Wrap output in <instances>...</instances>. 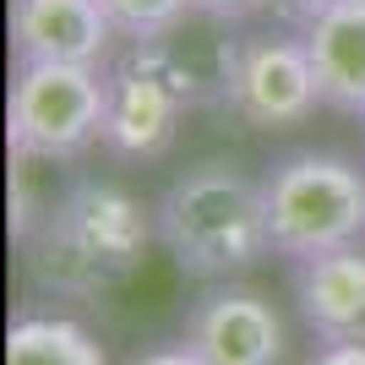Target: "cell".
Instances as JSON below:
<instances>
[{
  "mask_svg": "<svg viewBox=\"0 0 365 365\" xmlns=\"http://www.w3.org/2000/svg\"><path fill=\"white\" fill-rule=\"evenodd\" d=\"M158 240V218L131 191L109 180H76L49 202L28 240V273L38 289L66 300H93L142 267L148 245Z\"/></svg>",
  "mask_w": 365,
  "mask_h": 365,
  "instance_id": "obj_1",
  "label": "cell"
},
{
  "mask_svg": "<svg viewBox=\"0 0 365 365\" xmlns=\"http://www.w3.org/2000/svg\"><path fill=\"white\" fill-rule=\"evenodd\" d=\"M153 218H158V240L175 257V267L202 284H229L273 251L262 180L218 158L175 175L164 197L153 202Z\"/></svg>",
  "mask_w": 365,
  "mask_h": 365,
  "instance_id": "obj_2",
  "label": "cell"
},
{
  "mask_svg": "<svg viewBox=\"0 0 365 365\" xmlns=\"http://www.w3.org/2000/svg\"><path fill=\"white\" fill-rule=\"evenodd\" d=\"M273 251L289 262L365 240V169L338 153H289L262 175Z\"/></svg>",
  "mask_w": 365,
  "mask_h": 365,
  "instance_id": "obj_3",
  "label": "cell"
},
{
  "mask_svg": "<svg viewBox=\"0 0 365 365\" xmlns=\"http://www.w3.org/2000/svg\"><path fill=\"white\" fill-rule=\"evenodd\" d=\"M104 98L109 82L98 66H16L6 137L28 158H76L104 142Z\"/></svg>",
  "mask_w": 365,
  "mask_h": 365,
  "instance_id": "obj_4",
  "label": "cell"
},
{
  "mask_svg": "<svg viewBox=\"0 0 365 365\" xmlns=\"http://www.w3.org/2000/svg\"><path fill=\"white\" fill-rule=\"evenodd\" d=\"M224 104L257 131H289V125L311 120V109L322 104V88L305 38H284V33L240 38Z\"/></svg>",
  "mask_w": 365,
  "mask_h": 365,
  "instance_id": "obj_5",
  "label": "cell"
},
{
  "mask_svg": "<svg viewBox=\"0 0 365 365\" xmlns=\"http://www.w3.org/2000/svg\"><path fill=\"white\" fill-rule=\"evenodd\" d=\"M185 344L207 365H284V317L245 284H213L191 305Z\"/></svg>",
  "mask_w": 365,
  "mask_h": 365,
  "instance_id": "obj_6",
  "label": "cell"
},
{
  "mask_svg": "<svg viewBox=\"0 0 365 365\" xmlns=\"http://www.w3.org/2000/svg\"><path fill=\"white\" fill-rule=\"evenodd\" d=\"M115 38L104 0H11L16 66H104Z\"/></svg>",
  "mask_w": 365,
  "mask_h": 365,
  "instance_id": "obj_7",
  "label": "cell"
},
{
  "mask_svg": "<svg viewBox=\"0 0 365 365\" xmlns=\"http://www.w3.org/2000/svg\"><path fill=\"white\" fill-rule=\"evenodd\" d=\"M109 98H104V148L120 158H158L180 131L185 104L137 61L125 55L115 71H104Z\"/></svg>",
  "mask_w": 365,
  "mask_h": 365,
  "instance_id": "obj_8",
  "label": "cell"
},
{
  "mask_svg": "<svg viewBox=\"0 0 365 365\" xmlns=\"http://www.w3.org/2000/svg\"><path fill=\"white\" fill-rule=\"evenodd\" d=\"M294 300L300 317L317 327L327 344L333 338H360L365 327V245H338L327 257L294 262Z\"/></svg>",
  "mask_w": 365,
  "mask_h": 365,
  "instance_id": "obj_9",
  "label": "cell"
},
{
  "mask_svg": "<svg viewBox=\"0 0 365 365\" xmlns=\"http://www.w3.org/2000/svg\"><path fill=\"white\" fill-rule=\"evenodd\" d=\"M305 49L317 66V88L327 109L365 115V0L333 6L317 22H305Z\"/></svg>",
  "mask_w": 365,
  "mask_h": 365,
  "instance_id": "obj_10",
  "label": "cell"
},
{
  "mask_svg": "<svg viewBox=\"0 0 365 365\" xmlns=\"http://www.w3.org/2000/svg\"><path fill=\"white\" fill-rule=\"evenodd\" d=\"M6 365H109V354L71 317H16L6 327Z\"/></svg>",
  "mask_w": 365,
  "mask_h": 365,
  "instance_id": "obj_11",
  "label": "cell"
},
{
  "mask_svg": "<svg viewBox=\"0 0 365 365\" xmlns=\"http://www.w3.org/2000/svg\"><path fill=\"white\" fill-rule=\"evenodd\" d=\"M104 11H109V22H115L120 38L148 44V38H158V33L180 28L185 16L197 11V0H104Z\"/></svg>",
  "mask_w": 365,
  "mask_h": 365,
  "instance_id": "obj_12",
  "label": "cell"
},
{
  "mask_svg": "<svg viewBox=\"0 0 365 365\" xmlns=\"http://www.w3.org/2000/svg\"><path fill=\"white\" fill-rule=\"evenodd\" d=\"M125 365H207L185 338H175V344H158V349H142V354H131Z\"/></svg>",
  "mask_w": 365,
  "mask_h": 365,
  "instance_id": "obj_13",
  "label": "cell"
},
{
  "mask_svg": "<svg viewBox=\"0 0 365 365\" xmlns=\"http://www.w3.org/2000/svg\"><path fill=\"white\" fill-rule=\"evenodd\" d=\"M273 0H197V11H207V16H224V22H245V16H257V11H267Z\"/></svg>",
  "mask_w": 365,
  "mask_h": 365,
  "instance_id": "obj_14",
  "label": "cell"
},
{
  "mask_svg": "<svg viewBox=\"0 0 365 365\" xmlns=\"http://www.w3.org/2000/svg\"><path fill=\"white\" fill-rule=\"evenodd\" d=\"M311 365H365V338H333Z\"/></svg>",
  "mask_w": 365,
  "mask_h": 365,
  "instance_id": "obj_15",
  "label": "cell"
},
{
  "mask_svg": "<svg viewBox=\"0 0 365 365\" xmlns=\"http://www.w3.org/2000/svg\"><path fill=\"white\" fill-rule=\"evenodd\" d=\"M273 6H284V11L300 16V22H317L322 11H333V6H349V0H273Z\"/></svg>",
  "mask_w": 365,
  "mask_h": 365,
  "instance_id": "obj_16",
  "label": "cell"
}]
</instances>
